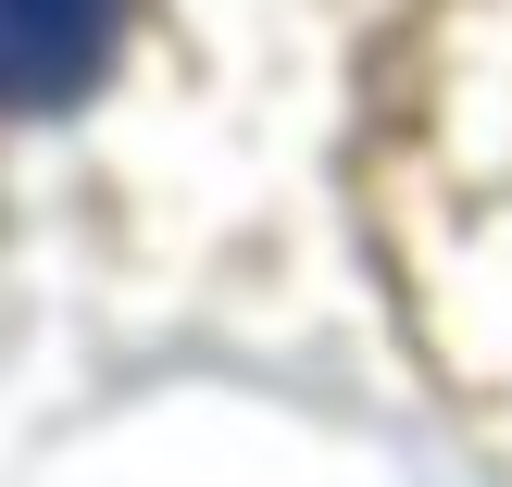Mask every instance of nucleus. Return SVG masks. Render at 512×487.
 Wrapping results in <instances>:
<instances>
[{
  "label": "nucleus",
  "mask_w": 512,
  "mask_h": 487,
  "mask_svg": "<svg viewBox=\"0 0 512 487\" xmlns=\"http://www.w3.org/2000/svg\"><path fill=\"white\" fill-rule=\"evenodd\" d=\"M113 50V0H0V100H63Z\"/></svg>",
  "instance_id": "1"
}]
</instances>
